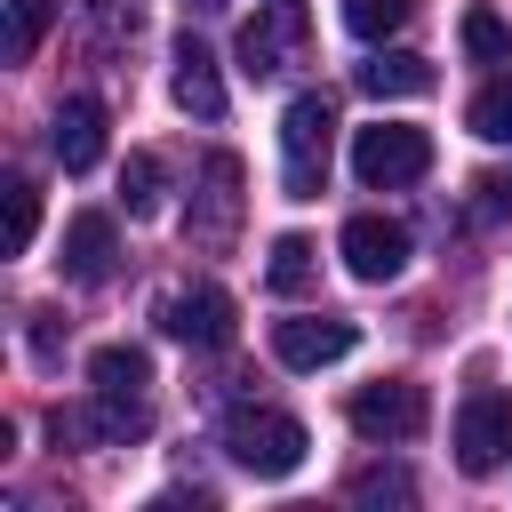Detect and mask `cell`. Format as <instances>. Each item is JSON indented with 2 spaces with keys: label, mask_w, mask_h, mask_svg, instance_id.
Masks as SVG:
<instances>
[{
  "label": "cell",
  "mask_w": 512,
  "mask_h": 512,
  "mask_svg": "<svg viewBox=\"0 0 512 512\" xmlns=\"http://www.w3.org/2000/svg\"><path fill=\"white\" fill-rule=\"evenodd\" d=\"M224 448H232V464H240V472H256V480H288V472L304 464L312 432H304L288 408H232Z\"/></svg>",
  "instance_id": "7a4b0ae2"
},
{
  "label": "cell",
  "mask_w": 512,
  "mask_h": 512,
  "mask_svg": "<svg viewBox=\"0 0 512 512\" xmlns=\"http://www.w3.org/2000/svg\"><path fill=\"white\" fill-rule=\"evenodd\" d=\"M32 232H40V192H32L24 176H8V256H24Z\"/></svg>",
  "instance_id": "7402d4cb"
},
{
  "label": "cell",
  "mask_w": 512,
  "mask_h": 512,
  "mask_svg": "<svg viewBox=\"0 0 512 512\" xmlns=\"http://www.w3.org/2000/svg\"><path fill=\"white\" fill-rule=\"evenodd\" d=\"M360 96H376V104H408V96H432V64L416 56V48H376L360 72Z\"/></svg>",
  "instance_id": "5bb4252c"
},
{
  "label": "cell",
  "mask_w": 512,
  "mask_h": 512,
  "mask_svg": "<svg viewBox=\"0 0 512 512\" xmlns=\"http://www.w3.org/2000/svg\"><path fill=\"white\" fill-rule=\"evenodd\" d=\"M64 280L72 288H104L112 280V264H120V232H112V216L104 208H80L72 224H64Z\"/></svg>",
  "instance_id": "30bf717a"
},
{
  "label": "cell",
  "mask_w": 512,
  "mask_h": 512,
  "mask_svg": "<svg viewBox=\"0 0 512 512\" xmlns=\"http://www.w3.org/2000/svg\"><path fill=\"white\" fill-rule=\"evenodd\" d=\"M416 488H408V472L400 464H384V472H360L352 480V504H408Z\"/></svg>",
  "instance_id": "603a6c76"
},
{
  "label": "cell",
  "mask_w": 512,
  "mask_h": 512,
  "mask_svg": "<svg viewBox=\"0 0 512 512\" xmlns=\"http://www.w3.org/2000/svg\"><path fill=\"white\" fill-rule=\"evenodd\" d=\"M240 232V160L232 152H208L200 160V192L184 208V240L192 248H224Z\"/></svg>",
  "instance_id": "8992f818"
},
{
  "label": "cell",
  "mask_w": 512,
  "mask_h": 512,
  "mask_svg": "<svg viewBox=\"0 0 512 512\" xmlns=\"http://www.w3.org/2000/svg\"><path fill=\"white\" fill-rule=\"evenodd\" d=\"M464 56L472 64H512V24L496 8H464Z\"/></svg>",
  "instance_id": "d6986e66"
},
{
  "label": "cell",
  "mask_w": 512,
  "mask_h": 512,
  "mask_svg": "<svg viewBox=\"0 0 512 512\" xmlns=\"http://www.w3.org/2000/svg\"><path fill=\"white\" fill-rule=\"evenodd\" d=\"M184 8H200V16H216V8H232V0H184Z\"/></svg>",
  "instance_id": "d4e9b609"
},
{
  "label": "cell",
  "mask_w": 512,
  "mask_h": 512,
  "mask_svg": "<svg viewBox=\"0 0 512 512\" xmlns=\"http://www.w3.org/2000/svg\"><path fill=\"white\" fill-rule=\"evenodd\" d=\"M56 8H64V0H8V16H0V56H8V64H32V48H40V32L56 24Z\"/></svg>",
  "instance_id": "2e32d148"
},
{
  "label": "cell",
  "mask_w": 512,
  "mask_h": 512,
  "mask_svg": "<svg viewBox=\"0 0 512 512\" xmlns=\"http://www.w3.org/2000/svg\"><path fill=\"white\" fill-rule=\"evenodd\" d=\"M328 152H336V104L328 96H296L280 112V184H288V200H320L328 192Z\"/></svg>",
  "instance_id": "6da1fadb"
},
{
  "label": "cell",
  "mask_w": 512,
  "mask_h": 512,
  "mask_svg": "<svg viewBox=\"0 0 512 512\" xmlns=\"http://www.w3.org/2000/svg\"><path fill=\"white\" fill-rule=\"evenodd\" d=\"M408 24V0H344V32L352 40H392Z\"/></svg>",
  "instance_id": "44dd1931"
},
{
  "label": "cell",
  "mask_w": 512,
  "mask_h": 512,
  "mask_svg": "<svg viewBox=\"0 0 512 512\" xmlns=\"http://www.w3.org/2000/svg\"><path fill=\"white\" fill-rule=\"evenodd\" d=\"M232 296L216 288V280H192V288H168L160 296V328L176 336V344H200V352H216V344H232Z\"/></svg>",
  "instance_id": "52a82bcc"
},
{
  "label": "cell",
  "mask_w": 512,
  "mask_h": 512,
  "mask_svg": "<svg viewBox=\"0 0 512 512\" xmlns=\"http://www.w3.org/2000/svg\"><path fill=\"white\" fill-rule=\"evenodd\" d=\"M424 168H432V136H424V128H408V120H376V128H360V136H352V176H360L368 192L416 184Z\"/></svg>",
  "instance_id": "3957f363"
},
{
  "label": "cell",
  "mask_w": 512,
  "mask_h": 512,
  "mask_svg": "<svg viewBox=\"0 0 512 512\" xmlns=\"http://www.w3.org/2000/svg\"><path fill=\"white\" fill-rule=\"evenodd\" d=\"M232 56H240V72H248V80H272V72H288V64L304 56V8H296V0H264V8L240 24Z\"/></svg>",
  "instance_id": "5b68a950"
},
{
  "label": "cell",
  "mask_w": 512,
  "mask_h": 512,
  "mask_svg": "<svg viewBox=\"0 0 512 512\" xmlns=\"http://www.w3.org/2000/svg\"><path fill=\"white\" fill-rule=\"evenodd\" d=\"M352 432L360 440H416L424 432V384H408V376H384V384H368V392H352Z\"/></svg>",
  "instance_id": "ba28073f"
},
{
  "label": "cell",
  "mask_w": 512,
  "mask_h": 512,
  "mask_svg": "<svg viewBox=\"0 0 512 512\" xmlns=\"http://www.w3.org/2000/svg\"><path fill=\"white\" fill-rule=\"evenodd\" d=\"M352 352V320H336V312H320V320H280L272 328V360L280 368H336Z\"/></svg>",
  "instance_id": "4fadbf2b"
},
{
  "label": "cell",
  "mask_w": 512,
  "mask_h": 512,
  "mask_svg": "<svg viewBox=\"0 0 512 512\" xmlns=\"http://www.w3.org/2000/svg\"><path fill=\"white\" fill-rule=\"evenodd\" d=\"M456 464L472 480L496 472V464H512V392H496V384L464 392V408H456Z\"/></svg>",
  "instance_id": "277c9868"
},
{
  "label": "cell",
  "mask_w": 512,
  "mask_h": 512,
  "mask_svg": "<svg viewBox=\"0 0 512 512\" xmlns=\"http://www.w3.org/2000/svg\"><path fill=\"white\" fill-rule=\"evenodd\" d=\"M464 128H472L480 144H512V80H488V88L472 96V112H464Z\"/></svg>",
  "instance_id": "ffe728a7"
},
{
  "label": "cell",
  "mask_w": 512,
  "mask_h": 512,
  "mask_svg": "<svg viewBox=\"0 0 512 512\" xmlns=\"http://www.w3.org/2000/svg\"><path fill=\"white\" fill-rule=\"evenodd\" d=\"M168 96H176V112H192V120H224V72H216V56L184 32L176 40V56H168Z\"/></svg>",
  "instance_id": "8fae6325"
},
{
  "label": "cell",
  "mask_w": 512,
  "mask_h": 512,
  "mask_svg": "<svg viewBox=\"0 0 512 512\" xmlns=\"http://www.w3.org/2000/svg\"><path fill=\"white\" fill-rule=\"evenodd\" d=\"M72 8H80L88 48H120V40L144 32V0H72Z\"/></svg>",
  "instance_id": "e0dca14e"
},
{
  "label": "cell",
  "mask_w": 512,
  "mask_h": 512,
  "mask_svg": "<svg viewBox=\"0 0 512 512\" xmlns=\"http://www.w3.org/2000/svg\"><path fill=\"white\" fill-rule=\"evenodd\" d=\"M160 192H168L160 152H128V168H120V208H128V216H152V208H160Z\"/></svg>",
  "instance_id": "ac0fdd59"
},
{
  "label": "cell",
  "mask_w": 512,
  "mask_h": 512,
  "mask_svg": "<svg viewBox=\"0 0 512 512\" xmlns=\"http://www.w3.org/2000/svg\"><path fill=\"white\" fill-rule=\"evenodd\" d=\"M48 152L64 160V176H88L104 160V104L96 96H64L48 120Z\"/></svg>",
  "instance_id": "7c38bea8"
},
{
  "label": "cell",
  "mask_w": 512,
  "mask_h": 512,
  "mask_svg": "<svg viewBox=\"0 0 512 512\" xmlns=\"http://www.w3.org/2000/svg\"><path fill=\"white\" fill-rule=\"evenodd\" d=\"M480 192H488V200H480L488 216H512V168H496V176H480Z\"/></svg>",
  "instance_id": "cb8c5ba5"
},
{
  "label": "cell",
  "mask_w": 512,
  "mask_h": 512,
  "mask_svg": "<svg viewBox=\"0 0 512 512\" xmlns=\"http://www.w3.org/2000/svg\"><path fill=\"white\" fill-rule=\"evenodd\" d=\"M312 280H320V248H312L304 232H280V240H272V264H264V288H272V296H304Z\"/></svg>",
  "instance_id": "9a60e30c"
},
{
  "label": "cell",
  "mask_w": 512,
  "mask_h": 512,
  "mask_svg": "<svg viewBox=\"0 0 512 512\" xmlns=\"http://www.w3.org/2000/svg\"><path fill=\"white\" fill-rule=\"evenodd\" d=\"M336 248H344V272L376 288V280H400V264H408V224H392V216H352Z\"/></svg>",
  "instance_id": "9c48e42d"
}]
</instances>
